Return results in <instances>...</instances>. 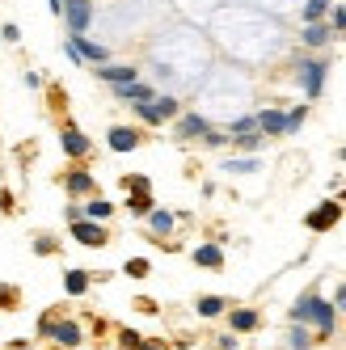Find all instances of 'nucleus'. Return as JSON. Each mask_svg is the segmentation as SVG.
Returning a JSON list of instances; mask_svg holds the SVG:
<instances>
[{
    "label": "nucleus",
    "mask_w": 346,
    "mask_h": 350,
    "mask_svg": "<svg viewBox=\"0 0 346 350\" xmlns=\"http://www.w3.org/2000/svg\"><path fill=\"white\" fill-rule=\"evenodd\" d=\"M334 321H338V308L330 304V299H321L317 291H304V295L291 304V325H317L321 338L334 334Z\"/></svg>",
    "instance_id": "f257e3e1"
},
{
    "label": "nucleus",
    "mask_w": 346,
    "mask_h": 350,
    "mask_svg": "<svg viewBox=\"0 0 346 350\" xmlns=\"http://www.w3.org/2000/svg\"><path fill=\"white\" fill-rule=\"evenodd\" d=\"M68 59H77V64H106L110 59V46H102V42H93V38H85V34H72L68 38Z\"/></svg>",
    "instance_id": "f03ea898"
},
{
    "label": "nucleus",
    "mask_w": 346,
    "mask_h": 350,
    "mask_svg": "<svg viewBox=\"0 0 346 350\" xmlns=\"http://www.w3.org/2000/svg\"><path fill=\"white\" fill-rule=\"evenodd\" d=\"M295 72H300V85L308 97H321V89H325V59H295Z\"/></svg>",
    "instance_id": "7ed1b4c3"
},
{
    "label": "nucleus",
    "mask_w": 346,
    "mask_h": 350,
    "mask_svg": "<svg viewBox=\"0 0 346 350\" xmlns=\"http://www.w3.org/2000/svg\"><path fill=\"white\" fill-rule=\"evenodd\" d=\"M64 17L72 34H85L93 26V0H64Z\"/></svg>",
    "instance_id": "20e7f679"
},
{
    "label": "nucleus",
    "mask_w": 346,
    "mask_h": 350,
    "mask_svg": "<svg viewBox=\"0 0 346 350\" xmlns=\"http://www.w3.org/2000/svg\"><path fill=\"white\" fill-rule=\"evenodd\" d=\"M135 114H139L144 122H152V127H161L165 118H173V114H178V102H173V97H152V102L135 106Z\"/></svg>",
    "instance_id": "39448f33"
},
{
    "label": "nucleus",
    "mask_w": 346,
    "mask_h": 350,
    "mask_svg": "<svg viewBox=\"0 0 346 350\" xmlns=\"http://www.w3.org/2000/svg\"><path fill=\"white\" fill-rule=\"evenodd\" d=\"M72 237H77L81 245H106V228L102 224H93V219H72Z\"/></svg>",
    "instance_id": "423d86ee"
},
{
    "label": "nucleus",
    "mask_w": 346,
    "mask_h": 350,
    "mask_svg": "<svg viewBox=\"0 0 346 350\" xmlns=\"http://www.w3.org/2000/svg\"><path fill=\"white\" fill-rule=\"evenodd\" d=\"M46 338H55L59 346H81V325L77 321H51V329H46Z\"/></svg>",
    "instance_id": "0eeeda50"
},
{
    "label": "nucleus",
    "mask_w": 346,
    "mask_h": 350,
    "mask_svg": "<svg viewBox=\"0 0 346 350\" xmlns=\"http://www.w3.org/2000/svg\"><path fill=\"white\" fill-rule=\"evenodd\" d=\"M258 118V131L262 135H287V110H262Z\"/></svg>",
    "instance_id": "6e6552de"
},
{
    "label": "nucleus",
    "mask_w": 346,
    "mask_h": 350,
    "mask_svg": "<svg viewBox=\"0 0 346 350\" xmlns=\"http://www.w3.org/2000/svg\"><path fill=\"white\" fill-rule=\"evenodd\" d=\"M59 144H64V152H68V157H77V161H81V157H89V148H93V144H89V135H85V131H77V127H64Z\"/></svg>",
    "instance_id": "1a4fd4ad"
},
{
    "label": "nucleus",
    "mask_w": 346,
    "mask_h": 350,
    "mask_svg": "<svg viewBox=\"0 0 346 350\" xmlns=\"http://www.w3.org/2000/svg\"><path fill=\"white\" fill-rule=\"evenodd\" d=\"M338 215H342V207H338V203H321L304 224H308L312 232H325V228H334V224H338Z\"/></svg>",
    "instance_id": "9d476101"
},
{
    "label": "nucleus",
    "mask_w": 346,
    "mask_h": 350,
    "mask_svg": "<svg viewBox=\"0 0 346 350\" xmlns=\"http://www.w3.org/2000/svg\"><path fill=\"white\" fill-rule=\"evenodd\" d=\"M97 77L118 89V85H131L135 81V68H127V64H97Z\"/></svg>",
    "instance_id": "9b49d317"
},
{
    "label": "nucleus",
    "mask_w": 346,
    "mask_h": 350,
    "mask_svg": "<svg viewBox=\"0 0 346 350\" xmlns=\"http://www.w3.org/2000/svg\"><path fill=\"white\" fill-rule=\"evenodd\" d=\"M110 148H114V152H135V148H139V131H131V127H110Z\"/></svg>",
    "instance_id": "f8f14e48"
},
{
    "label": "nucleus",
    "mask_w": 346,
    "mask_h": 350,
    "mask_svg": "<svg viewBox=\"0 0 346 350\" xmlns=\"http://www.w3.org/2000/svg\"><path fill=\"white\" fill-rule=\"evenodd\" d=\"M114 93L122 97V102H135V106H144V102H152V97H157V93H152V85H144V81H131V85H118Z\"/></svg>",
    "instance_id": "ddd939ff"
},
{
    "label": "nucleus",
    "mask_w": 346,
    "mask_h": 350,
    "mask_svg": "<svg viewBox=\"0 0 346 350\" xmlns=\"http://www.w3.org/2000/svg\"><path fill=\"white\" fill-rule=\"evenodd\" d=\"M207 131H211V127H207V118H203V114H186V118L178 122V135H182V139H194V135H207Z\"/></svg>",
    "instance_id": "4468645a"
},
{
    "label": "nucleus",
    "mask_w": 346,
    "mask_h": 350,
    "mask_svg": "<svg viewBox=\"0 0 346 350\" xmlns=\"http://www.w3.org/2000/svg\"><path fill=\"white\" fill-rule=\"evenodd\" d=\"M194 262H199L203 270H219L224 266V254H219V245H199L194 249Z\"/></svg>",
    "instance_id": "2eb2a0df"
},
{
    "label": "nucleus",
    "mask_w": 346,
    "mask_h": 350,
    "mask_svg": "<svg viewBox=\"0 0 346 350\" xmlns=\"http://www.w3.org/2000/svg\"><path fill=\"white\" fill-rule=\"evenodd\" d=\"M228 325H232V334H250V329H258V312L254 308H237L228 317Z\"/></svg>",
    "instance_id": "dca6fc26"
},
{
    "label": "nucleus",
    "mask_w": 346,
    "mask_h": 350,
    "mask_svg": "<svg viewBox=\"0 0 346 350\" xmlns=\"http://www.w3.org/2000/svg\"><path fill=\"white\" fill-rule=\"evenodd\" d=\"M64 186H68V194H89V190H93L97 182L89 178V173H85V169H72V173H68V178H64Z\"/></svg>",
    "instance_id": "f3484780"
},
{
    "label": "nucleus",
    "mask_w": 346,
    "mask_h": 350,
    "mask_svg": "<svg viewBox=\"0 0 346 350\" xmlns=\"http://www.w3.org/2000/svg\"><path fill=\"white\" fill-rule=\"evenodd\" d=\"M330 26H325V21H312V26H304V46H325L330 42Z\"/></svg>",
    "instance_id": "a211bd4d"
},
{
    "label": "nucleus",
    "mask_w": 346,
    "mask_h": 350,
    "mask_svg": "<svg viewBox=\"0 0 346 350\" xmlns=\"http://www.w3.org/2000/svg\"><path fill=\"white\" fill-rule=\"evenodd\" d=\"M64 291H68V295H85V291H89V274H85V270H68V274H64Z\"/></svg>",
    "instance_id": "6ab92c4d"
},
{
    "label": "nucleus",
    "mask_w": 346,
    "mask_h": 350,
    "mask_svg": "<svg viewBox=\"0 0 346 350\" xmlns=\"http://www.w3.org/2000/svg\"><path fill=\"white\" fill-rule=\"evenodd\" d=\"M81 215H85V219H93V224H102V219H110V215H114V207L106 203V198H93V203H89Z\"/></svg>",
    "instance_id": "aec40b11"
},
{
    "label": "nucleus",
    "mask_w": 346,
    "mask_h": 350,
    "mask_svg": "<svg viewBox=\"0 0 346 350\" xmlns=\"http://www.w3.org/2000/svg\"><path fill=\"white\" fill-rule=\"evenodd\" d=\"M224 308H228L224 295H203V299H199V317H219Z\"/></svg>",
    "instance_id": "412c9836"
},
{
    "label": "nucleus",
    "mask_w": 346,
    "mask_h": 350,
    "mask_svg": "<svg viewBox=\"0 0 346 350\" xmlns=\"http://www.w3.org/2000/svg\"><path fill=\"white\" fill-rule=\"evenodd\" d=\"M325 13H330V0H308L300 17H304V26H312V21H321Z\"/></svg>",
    "instance_id": "4be33fe9"
},
{
    "label": "nucleus",
    "mask_w": 346,
    "mask_h": 350,
    "mask_svg": "<svg viewBox=\"0 0 346 350\" xmlns=\"http://www.w3.org/2000/svg\"><path fill=\"white\" fill-rule=\"evenodd\" d=\"M287 346H291V350H308V346H312V338H308L304 325H291V329H287Z\"/></svg>",
    "instance_id": "5701e85b"
},
{
    "label": "nucleus",
    "mask_w": 346,
    "mask_h": 350,
    "mask_svg": "<svg viewBox=\"0 0 346 350\" xmlns=\"http://www.w3.org/2000/svg\"><path fill=\"white\" fill-rule=\"evenodd\" d=\"M148 224H152V232H169L173 228V211H161V207H152V215H148Z\"/></svg>",
    "instance_id": "b1692460"
},
{
    "label": "nucleus",
    "mask_w": 346,
    "mask_h": 350,
    "mask_svg": "<svg viewBox=\"0 0 346 350\" xmlns=\"http://www.w3.org/2000/svg\"><path fill=\"white\" fill-rule=\"evenodd\" d=\"M254 131H258V118H254V114H241L232 127H228V135H232V139H237V135H254Z\"/></svg>",
    "instance_id": "393cba45"
},
{
    "label": "nucleus",
    "mask_w": 346,
    "mask_h": 350,
    "mask_svg": "<svg viewBox=\"0 0 346 350\" xmlns=\"http://www.w3.org/2000/svg\"><path fill=\"white\" fill-rule=\"evenodd\" d=\"M228 173H258V157H241V161H224Z\"/></svg>",
    "instance_id": "a878e982"
},
{
    "label": "nucleus",
    "mask_w": 346,
    "mask_h": 350,
    "mask_svg": "<svg viewBox=\"0 0 346 350\" xmlns=\"http://www.w3.org/2000/svg\"><path fill=\"white\" fill-rule=\"evenodd\" d=\"M122 186H127L131 194H148V186H152V182H148L144 173H131V178H122Z\"/></svg>",
    "instance_id": "bb28decb"
},
{
    "label": "nucleus",
    "mask_w": 346,
    "mask_h": 350,
    "mask_svg": "<svg viewBox=\"0 0 346 350\" xmlns=\"http://www.w3.org/2000/svg\"><path fill=\"white\" fill-rule=\"evenodd\" d=\"M304 114H308L304 106H295V110H287V135H291V131H300V127H304Z\"/></svg>",
    "instance_id": "cd10ccee"
},
{
    "label": "nucleus",
    "mask_w": 346,
    "mask_h": 350,
    "mask_svg": "<svg viewBox=\"0 0 346 350\" xmlns=\"http://www.w3.org/2000/svg\"><path fill=\"white\" fill-rule=\"evenodd\" d=\"M127 207L144 215V211H152V198H148V194H131V198H127Z\"/></svg>",
    "instance_id": "c85d7f7f"
},
{
    "label": "nucleus",
    "mask_w": 346,
    "mask_h": 350,
    "mask_svg": "<svg viewBox=\"0 0 346 350\" xmlns=\"http://www.w3.org/2000/svg\"><path fill=\"white\" fill-rule=\"evenodd\" d=\"M237 148H245V152H254V148H262V131H254V135H237Z\"/></svg>",
    "instance_id": "c756f323"
},
{
    "label": "nucleus",
    "mask_w": 346,
    "mask_h": 350,
    "mask_svg": "<svg viewBox=\"0 0 346 350\" xmlns=\"http://www.w3.org/2000/svg\"><path fill=\"white\" fill-rule=\"evenodd\" d=\"M34 254H42V258L55 254V237H38V241H34Z\"/></svg>",
    "instance_id": "7c9ffc66"
},
{
    "label": "nucleus",
    "mask_w": 346,
    "mask_h": 350,
    "mask_svg": "<svg viewBox=\"0 0 346 350\" xmlns=\"http://www.w3.org/2000/svg\"><path fill=\"white\" fill-rule=\"evenodd\" d=\"M127 274H131V279H144V274H148V262H144V258H131V262H127Z\"/></svg>",
    "instance_id": "2f4dec72"
},
{
    "label": "nucleus",
    "mask_w": 346,
    "mask_h": 350,
    "mask_svg": "<svg viewBox=\"0 0 346 350\" xmlns=\"http://www.w3.org/2000/svg\"><path fill=\"white\" fill-rule=\"evenodd\" d=\"M118 338H122V346H127V350H139V342H144V338H139V334H131V329H122Z\"/></svg>",
    "instance_id": "473e14b6"
},
{
    "label": "nucleus",
    "mask_w": 346,
    "mask_h": 350,
    "mask_svg": "<svg viewBox=\"0 0 346 350\" xmlns=\"http://www.w3.org/2000/svg\"><path fill=\"white\" fill-rule=\"evenodd\" d=\"M330 13H334V30H346V9H338V5H334Z\"/></svg>",
    "instance_id": "72a5a7b5"
},
{
    "label": "nucleus",
    "mask_w": 346,
    "mask_h": 350,
    "mask_svg": "<svg viewBox=\"0 0 346 350\" xmlns=\"http://www.w3.org/2000/svg\"><path fill=\"white\" fill-rule=\"evenodd\" d=\"M203 139H207V144H211V148H219V144H224V139H228V135H224V131H207V135H203Z\"/></svg>",
    "instance_id": "f704fd0d"
},
{
    "label": "nucleus",
    "mask_w": 346,
    "mask_h": 350,
    "mask_svg": "<svg viewBox=\"0 0 346 350\" xmlns=\"http://www.w3.org/2000/svg\"><path fill=\"white\" fill-rule=\"evenodd\" d=\"M334 308H338V312H346V283H342V291H338V299H334Z\"/></svg>",
    "instance_id": "c9c22d12"
},
{
    "label": "nucleus",
    "mask_w": 346,
    "mask_h": 350,
    "mask_svg": "<svg viewBox=\"0 0 346 350\" xmlns=\"http://www.w3.org/2000/svg\"><path fill=\"white\" fill-rule=\"evenodd\" d=\"M0 304H17V295H13L9 287H0Z\"/></svg>",
    "instance_id": "e433bc0d"
},
{
    "label": "nucleus",
    "mask_w": 346,
    "mask_h": 350,
    "mask_svg": "<svg viewBox=\"0 0 346 350\" xmlns=\"http://www.w3.org/2000/svg\"><path fill=\"white\" fill-rule=\"evenodd\" d=\"M139 350H169L165 342H139Z\"/></svg>",
    "instance_id": "4c0bfd02"
},
{
    "label": "nucleus",
    "mask_w": 346,
    "mask_h": 350,
    "mask_svg": "<svg viewBox=\"0 0 346 350\" xmlns=\"http://www.w3.org/2000/svg\"><path fill=\"white\" fill-rule=\"evenodd\" d=\"M46 5H51V13H59V17H64V0H46Z\"/></svg>",
    "instance_id": "58836bf2"
},
{
    "label": "nucleus",
    "mask_w": 346,
    "mask_h": 350,
    "mask_svg": "<svg viewBox=\"0 0 346 350\" xmlns=\"http://www.w3.org/2000/svg\"><path fill=\"white\" fill-rule=\"evenodd\" d=\"M342 161H346V148H342Z\"/></svg>",
    "instance_id": "ea45409f"
},
{
    "label": "nucleus",
    "mask_w": 346,
    "mask_h": 350,
    "mask_svg": "<svg viewBox=\"0 0 346 350\" xmlns=\"http://www.w3.org/2000/svg\"><path fill=\"white\" fill-rule=\"evenodd\" d=\"M13 350H26V346H13Z\"/></svg>",
    "instance_id": "a19ab883"
}]
</instances>
